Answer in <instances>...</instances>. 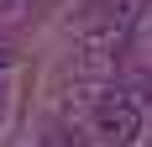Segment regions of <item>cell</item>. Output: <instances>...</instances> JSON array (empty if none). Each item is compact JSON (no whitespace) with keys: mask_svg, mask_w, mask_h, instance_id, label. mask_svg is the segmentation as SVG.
<instances>
[{"mask_svg":"<svg viewBox=\"0 0 152 147\" xmlns=\"http://www.w3.org/2000/svg\"><path fill=\"white\" fill-rule=\"evenodd\" d=\"M94 132H100L105 147L137 142V132H142V100H137V95H126V89H110L105 100L94 105Z\"/></svg>","mask_w":152,"mask_h":147,"instance_id":"cell-1","label":"cell"},{"mask_svg":"<svg viewBox=\"0 0 152 147\" xmlns=\"http://www.w3.org/2000/svg\"><path fill=\"white\" fill-rule=\"evenodd\" d=\"M5 58H11V53H5V47H0V63H5Z\"/></svg>","mask_w":152,"mask_h":147,"instance_id":"cell-2","label":"cell"},{"mask_svg":"<svg viewBox=\"0 0 152 147\" xmlns=\"http://www.w3.org/2000/svg\"><path fill=\"white\" fill-rule=\"evenodd\" d=\"M0 110H5V89H0Z\"/></svg>","mask_w":152,"mask_h":147,"instance_id":"cell-3","label":"cell"}]
</instances>
